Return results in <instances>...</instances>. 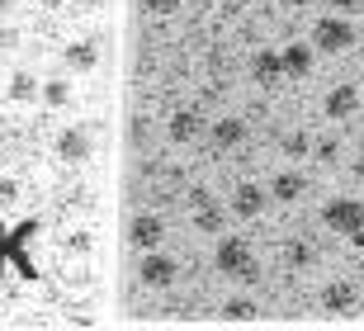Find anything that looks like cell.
<instances>
[{
  "mask_svg": "<svg viewBox=\"0 0 364 331\" xmlns=\"http://www.w3.org/2000/svg\"><path fill=\"white\" fill-rule=\"evenodd\" d=\"M312 53H331V57H341V53H350L355 48V24H350V14H322L317 24H312Z\"/></svg>",
  "mask_w": 364,
  "mask_h": 331,
  "instance_id": "cell-1",
  "label": "cell"
},
{
  "mask_svg": "<svg viewBox=\"0 0 364 331\" xmlns=\"http://www.w3.org/2000/svg\"><path fill=\"white\" fill-rule=\"evenodd\" d=\"M322 223L341 237H364V204L360 199H326Z\"/></svg>",
  "mask_w": 364,
  "mask_h": 331,
  "instance_id": "cell-2",
  "label": "cell"
},
{
  "mask_svg": "<svg viewBox=\"0 0 364 331\" xmlns=\"http://www.w3.org/2000/svg\"><path fill=\"white\" fill-rule=\"evenodd\" d=\"M53 152H57V161H67V166H81V161H90V152H95L90 123H67V128L57 132Z\"/></svg>",
  "mask_w": 364,
  "mask_h": 331,
  "instance_id": "cell-3",
  "label": "cell"
},
{
  "mask_svg": "<svg viewBox=\"0 0 364 331\" xmlns=\"http://www.w3.org/2000/svg\"><path fill=\"white\" fill-rule=\"evenodd\" d=\"M176 275H180V265L171 261V256H161V251H142V265H137V279H142V289H171L176 284Z\"/></svg>",
  "mask_w": 364,
  "mask_h": 331,
  "instance_id": "cell-4",
  "label": "cell"
},
{
  "mask_svg": "<svg viewBox=\"0 0 364 331\" xmlns=\"http://www.w3.org/2000/svg\"><path fill=\"white\" fill-rule=\"evenodd\" d=\"M189 223L199 227V232H223L228 227V213H223V204L208 189H194L189 194Z\"/></svg>",
  "mask_w": 364,
  "mask_h": 331,
  "instance_id": "cell-5",
  "label": "cell"
},
{
  "mask_svg": "<svg viewBox=\"0 0 364 331\" xmlns=\"http://www.w3.org/2000/svg\"><path fill=\"white\" fill-rule=\"evenodd\" d=\"M364 100H360V85H350V80H341V85H331V90H326V100H322V114L331 123H346L355 114V109H360Z\"/></svg>",
  "mask_w": 364,
  "mask_h": 331,
  "instance_id": "cell-6",
  "label": "cell"
},
{
  "mask_svg": "<svg viewBox=\"0 0 364 331\" xmlns=\"http://www.w3.org/2000/svg\"><path fill=\"white\" fill-rule=\"evenodd\" d=\"M265 204H270V194H265L260 185H251V180H242V185L232 189V199H228V209L237 213V218H246V223L265 218Z\"/></svg>",
  "mask_w": 364,
  "mask_h": 331,
  "instance_id": "cell-7",
  "label": "cell"
},
{
  "mask_svg": "<svg viewBox=\"0 0 364 331\" xmlns=\"http://www.w3.org/2000/svg\"><path fill=\"white\" fill-rule=\"evenodd\" d=\"M355 284L350 279H331V284H322V293H317V303H322L326 317H346V312H355Z\"/></svg>",
  "mask_w": 364,
  "mask_h": 331,
  "instance_id": "cell-8",
  "label": "cell"
},
{
  "mask_svg": "<svg viewBox=\"0 0 364 331\" xmlns=\"http://www.w3.org/2000/svg\"><path fill=\"white\" fill-rule=\"evenodd\" d=\"M246 261H251V246H246V237H218V251H213L218 275L237 279V270H242Z\"/></svg>",
  "mask_w": 364,
  "mask_h": 331,
  "instance_id": "cell-9",
  "label": "cell"
},
{
  "mask_svg": "<svg viewBox=\"0 0 364 331\" xmlns=\"http://www.w3.org/2000/svg\"><path fill=\"white\" fill-rule=\"evenodd\" d=\"M128 241H133L137 251H156L166 241V223L156 218V213H137L133 223H128Z\"/></svg>",
  "mask_w": 364,
  "mask_h": 331,
  "instance_id": "cell-10",
  "label": "cell"
},
{
  "mask_svg": "<svg viewBox=\"0 0 364 331\" xmlns=\"http://www.w3.org/2000/svg\"><path fill=\"white\" fill-rule=\"evenodd\" d=\"M62 62H67V71L85 76V71H95V66H100V43H95V38L67 43V48H62Z\"/></svg>",
  "mask_w": 364,
  "mask_h": 331,
  "instance_id": "cell-11",
  "label": "cell"
},
{
  "mask_svg": "<svg viewBox=\"0 0 364 331\" xmlns=\"http://www.w3.org/2000/svg\"><path fill=\"white\" fill-rule=\"evenodd\" d=\"M199 132H203V114H199V109H176V114H171V123H166V137H171L176 147L194 142Z\"/></svg>",
  "mask_w": 364,
  "mask_h": 331,
  "instance_id": "cell-12",
  "label": "cell"
},
{
  "mask_svg": "<svg viewBox=\"0 0 364 331\" xmlns=\"http://www.w3.org/2000/svg\"><path fill=\"white\" fill-rule=\"evenodd\" d=\"M312 43H284L279 48V66H284V76H308L312 71Z\"/></svg>",
  "mask_w": 364,
  "mask_h": 331,
  "instance_id": "cell-13",
  "label": "cell"
},
{
  "mask_svg": "<svg viewBox=\"0 0 364 331\" xmlns=\"http://www.w3.org/2000/svg\"><path fill=\"white\" fill-rule=\"evenodd\" d=\"M251 76H256V85H279V80H284L279 48H260V53L251 57Z\"/></svg>",
  "mask_w": 364,
  "mask_h": 331,
  "instance_id": "cell-14",
  "label": "cell"
},
{
  "mask_svg": "<svg viewBox=\"0 0 364 331\" xmlns=\"http://www.w3.org/2000/svg\"><path fill=\"white\" fill-rule=\"evenodd\" d=\"M303 189H308V185H303V171H279L270 180V199H274V204H298Z\"/></svg>",
  "mask_w": 364,
  "mask_h": 331,
  "instance_id": "cell-15",
  "label": "cell"
},
{
  "mask_svg": "<svg viewBox=\"0 0 364 331\" xmlns=\"http://www.w3.org/2000/svg\"><path fill=\"white\" fill-rule=\"evenodd\" d=\"M5 95H10L14 105H38V76H33V71H14Z\"/></svg>",
  "mask_w": 364,
  "mask_h": 331,
  "instance_id": "cell-16",
  "label": "cell"
},
{
  "mask_svg": "<svg viewBox=\"0 0 364 331\" xmlns=\"http://www.w3.org/2000/svg\"><path fill=\"white\" fill-rule=\"evenodd\" d=\"M38 100H43L48 109H67V105H71V80H67V76L38 80Z\"/></svg>",
  "mask_w": 364,
  "mask_h": 331,
  "instance_id": "cell-17",
  "label": "cell"
},
{
  "mask_svg": "<svg viewBox=\"0 0 364 331\" xmlns=\"http://www.w3.org/2000/svg\"><path fill=\"white\" fill-rule=\"evenodd\" d=\"M208 132H213V142L223 147V152H228V147H242V142H246V123H242V119H218Z\"/></svg>",
  "mask_w": 364,
  "mask_h": 331,
  "instance_id": "cell-18",
  "label": "cell"
},
{
  "mask_svg": "<svg viewBox=\"0 0 364 331\" xmlns=\"http://www.w3.org/2000/svg\"><path fill=\"white\" fill-rule=\"evenodd\" d=\"M256 317H260L256 298H228L223 303V322H256Z\"/></svg>",
  "mask_w": 364,
  "mask_h": 331,
  "instance_id": "cell-19",
  "label": "cell"
},
{
  "mask_svg": "<svg viewBox=\"0 0 364 331\" xmlns=\"http://www.w3.org/2000/svg\"><path fill=\"white\" fill-rule=\"evenodd\" d=\"M284 157H289V161H303V157H308V152H312V137H308V132H303V128H294V132H284Z\"/></svg>",
  "mask_w": 364,
  "mask_h": 331,
  "instance_id": "cell-20",
  "label": "cell"
},
{
  "mask_svg": "<svg viewBox=\"0 0 364 331\" xmlns=\"http://www.w3.org/2000/svg\"><path fill=\"white\" fill-rule=\"evenodd\" d=\"M312 261H317V251H312L308 241H294V246H289V265H294V270H308Z\"/></svg>",
  "mask_w": 364,
  "mask_h": 331,
  "instance_id": "cell-21",
  "label": "cell"
},
{
  "mask_svg": "<svg viewBox=\"0 0 364 331\" xmlns=\"http://www.w3.org/2000/svg\"><path fill=\"white\" fill-rule=\"evenodd\" d=\"M180 5H185V0H142V10H147V14H176Z\"/></svg>",
  "mask_w": 364,
  "mask_h": 331,
  "instance_id": "cell-22",
  "label": "cell"
},
{
  "mask_svg": "<svg viewBox=\"0 0 364 331\" xmlns=\"http://www.w3.org/2000/svg\"><path fill=\"white\" fill-rule=\"evenodd\" d=\"M237 279H242V284H256V279H260V261H256V256H251V261L237 270Z\"/></svg>",
  "mask_w": 364,
  "mask_h": 331,
  "instance_id": "cell-23",
  "label": "cell"
},
{
  "mask_svg": "<svg viewBox=\"0 0 364 331\" xmlns=\"http://www.w3.org/2000/svg\"><path fill=\"white\" fill-rule=\"evenodd\" d=\"M14 199H19V180L5 175V180H0V204H14Z\"/></svg>",
  "mask_w": 364,
  "mask_h": 331,
  "instance_id": "cell-24",
  "label": "cell"
},
{
  "mask_svg": "<svg viewBox=\"0 0 364 331\" xmlns=\"http://www.w3.org/2000/svg\"><path fill=\"white\" fill-rule=\"evenodd\" d=\"M14 48V28L5 24V14H0V53H10Z\"/></svg>",
  "mask_w": 364,
  "mask_h": 331,
  "instance_id": "cell-25",
  "label": "cell"
},
{
  "mask_svg": "<svg viewBox=\"0 0 364 331\" xmlns=\"http://www.w3.org/2000/svg\"><path fill=\"white\" fill-rule=\"evenodd\" d=\"M331 10H336V14H355V10H360V0H331Z\"/></svg>",
  "mask_w": 364,
  "mask_h": 331,
  "instance_id": "cell-26",
  "label": "cell"
},
{
  "mask_svg": "<svg viewBox=\"0 0 364 331\" xmlns=\"http://www.w3.org/2000/svg\"><path fill=\"white\" fill-rule=\"evenodd\" d=\"M43 10H62V5H67V0H38Z\"/></svg>",
  "mask_w": 364,
  "mask_h": 331,
  "instance_id": "cell-27",
  "label": "cell"
},
{
  "mask_svg": "<svg viewBox=\"0 0 364 331\" xmlns=\"http://www.w3.org/2000/svg\"><path fill=\"white\" fill-rule=\"evenodd\" d=\"M14 5H19V0H0V14H10Z\"/></svg>",
  "mask_w": 364,
  "mask_h": 331,
  "instance_id": "cell-28",
  "label": "cell"
}]
</instances>
